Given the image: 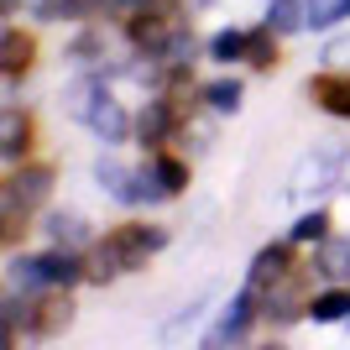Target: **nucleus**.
I'll use <instances>...</instances> for the list:
<instances>
[{
    "label": "nucleus",
    "instance_id": "nucleus-17",
    "mask_svg": "<svg viewBox=\"0 0 350 350\" xmlns=\"http://www.w3.org/2000/svg\"><path fill=\"white\" fill-rule=\"evenodd\" d=\"M37 329H42V335H53V329H63V324H68V304H58V298H53V304H42V314H37Z\"/></svg>",
    "mask_w": 350,
    "mask_h": 350
},
{
    "label": "nucleus",
    "instance_id": "nucleus-3",
    "mask_svg": "<svg viewBox=\"0 0 350 350\" xmlns=\"http://www.w3.org/2000/svg\"><path fill=\"white\" fill-rule=\"evenodd\" d=\"M47 183H53V178H47L42 167H27L21 178H11V199H5V204H37L47 193Z\"/></svg>",
    "mask_w": 350,
    "mask_h": 350
},
{
    "label": "nucleus",
    "instance_id": "nucleus-20",
    "mask_svg": "<svg viewBox=\"0 0 350 350\" xmlns=\"http://www.w3.org/2000/svg\"><path fill=\"white\" fill-rule=\"evenodd\" d=\"M162 131H167V105H152L142 116V136L146 142H162Z\"/></svg>",
    "mask_w": 350,
    "mask_h": 350
},
{
    "label": "nucleus",
    "instance_id": "nucleus-23",
    "mask_svg": "<svg viewBox=\"0 0 350 350\" xmlns=\"http://www.w3.org/2000/svg\"><path fill=\"white\" fill-rule=\"evenodd\" d=\"M11 282H16V288L42 282V262H27V256H21V262H11Z\"/></svg>",
    "mask_w": 350,
    "mask_h": 350
},
{
    "label": "nucleus",
    "instance_id": "nucleus-5",
    "mask_svg": "<svg viewBox=\"0 0 350 350\" xmlns=\"http://www.w3.org/2000/svg\"><path fill=\"white\" fill-rule=\"evenodd\" d=\"M324 110H335V116H350V79H319L314 84Z\"/></svg>",
    "mask_w": 350,
    "mask_h": 350
},
{
    "label": "nucleus",
    "instance_id": "nucleus-21",
    "mask_svg": "<svg viewBox=\"0 0 350 350\" xmlns=\"http://www.w3.org/2000/svg\"><path fill=\"white\" fill-rule=\"evenodd\" d=\"M324 225H329V219L314 209V215H304L298 225H293V241H324Z\"/></svg>",
    "mask_w": 350,
    "mask_h": 350
},
{
    "label": "nucleus",
    "instance_id": "nucleus-26",
    "mask_svg": "<svg viewBox=\"0 0 350 350\" xmlns=\"http://www.w3.org/2000/svg\"><path fill=\"white\" fill-rule=\"evenodd\" d=\"M329 58H350V37H345V42H335V47H329Z\"/></svg>",
    "mask_w": 350,
    "mask_h": 350
},
{
    "label": "nucleus",
    "instance_id": "nucleus-16",
    "mask_svg": "<svg viewBox=\"0 0 350 350\" xmlns=\"http://www.w3.org/2000/svg\"><path fill=\"white\" fill-rule=\"evenodd\" d=\"M152 173L162 178V189H167V193H178V189H183V178H189V167H183L178 157H157V167H152Z\"/></svg>",
    "mask_w": 350,
    "mask_h": 350
},
{
    "label": "nucleus",
    "instance_id": "nucleus-11",
    "mask_svg": "<svg viewBox=\"0 0 350 350\" xmlns=\"http://www.w3.org/2000/svg\"><path fill=\"white\" fill-rule=\"evenodd\" d=\"M319 272L324 278H350V241H329V246H324Z\"/></svg>",
    "mask_w": 350,
    "mask_h": 350
},
{
    "label": "nucleus",
    "instance_id": "nucleus-15",
    "mask_svg": "<svg viewBox=\"0 0 350 350\" xmlns=\"http://www.w3.org/2000/svg\"><path fill=\"white\" fill-rule=\"evenodd\" d=\"M345 308H350V298L345 293H324V298H314V308H308V314H314V319H345Z\"/></svg>",
    "mask_w": 350,
    "mask_h": 350
},
{
    "label": "nucleus",
    "instance_id": "nucleus-1",
    "mask_svg": "<svg viewBox=\"0 0 350 350\" xmlns=\"http://www.w3.org/2000/svg\"><path fill=\"white\" fill-rule=\"evenodd\" d=\"M162 246V230H146V225H131V230H120L110 235L100 246V256H94V278H116V272H126V267H142L146 251H157Z\"/></svg>",
    "mask_w": 350,
    "mask_h": 350
},
{
    "label": "nucleus",
    "instance_id": "nucleus-22",
    "mask_svg": "<svg viewBox=\"0 0 350 350\" xmlns=\"http://www.w3.org/2000/svg\"><path fill=\"white\" fill-rule=\"evenodd\" d=\"M246 58H251V63H272V27L246 37Z\"/></svg>",
    "mask_w": 350,
    "mask_h": 350
},
{
    "label": "nucleus",
    "instance_id": "nucleus-6",
    "mask_svg": "<svg viewBox=\"0 0 350 350\" xmlns=\"http://www.w3.org/2000/svg\"><path fill=\"white\" fill-rule=\"evenodd\" d=\"M47 235H53V246H79V241H84V219L79 215H53L47 219Z\"/></svg>",
    "mask_w": 350,
    "mask_h": 350
},
{
    "label": "nucleus",
    "instance_id": "nucleus-8",
    "mask_svg": "<svg viewBox=\"0 0 350 350\" xmlns=\"http://www.w3.org/2000/svg\"><path fill=\"white\" fill-rule=\"evenodd\" d=\"M73 278H79V262H73V256H63V251L42 256V282H53V288H68Z\"/></svg>",
    "mask_w": 350,
    "mask_h": 350
},
{
    "label": "nucleus",
    "instance_id": "nucleus-18",
    "mask_svg": "<svg viewBox=\"0 0 350 350\" xmlns=\"http://www.w3.org/2000/svg\"><path fill=\"white\" fill-rule=\"evenodd\" d=\"M282 272V251H262L256 256V267H251V288H262L267 278H278Z\"/></svg>",
    "mask_w": 350,
    "mask_h": 350
},
{
    "label": "nucleus",
    "instance_id": "nucleus-10",
    "mask_svg": "<svg viewBox=\"0 0 350 350\" xmlns=\"http://www.w3.org/2000/svg\"><path fill=\"white\" fill-rule=\"evenodd\" d=\"M304 21H308V5H298V0H278L272 16H267L272 31H293V27H304Z\"/></svg>",
    "mask_w": 350,
    "mask_h": 350
},
{
    "label": "nucleus",
    "instance_id": "nucleus-25",
    "mask_svg": "<svg viewBox=\"0 0 350 350\" xmlns=\"http://www.w3.org/2000/svg\"><path fill=\"white\" fill-rule=\"evenodd\" d=\"M21 136H27V131L16 126V116H5V157H16V152L27 146V142H21Z\"/></svg>",
    "mask_w": 350,
    "mask_h": 350
},
{
    "label": "nucleus",
    "instance_id": "nucleus-4",
    "mask_svg": "<svg viewBox=\"0 0 350 350\" xmlns=\"http://www.w3.org/2000/svg\"><path fill=\"white\" fill-rule=\"evenodd\" d=\"M89 126H94L105 142H120V136H126V110H120L116 100H100V105H94V116H89Z\"/></svg>",
    "mask_w": 350,
    "mask_h": 350
},
{
    "label": "nucleus",
    "instance_id": "nucleus-13",
    "mask_svg": "<svg viewBox=\"0 0 350 350\" xmlns=\"http://www.w3.org/2000/svg\"><path fill=\"white\" fill-rule=\"evenodd\" d=\"M162 193H167V189H162V178H157V173H136L126 199H131V204H157Z\"/></svg>",
    "mask_w": 350,
    "mask_h": 350
},
{
    "label": "nucleus",
    "instance_id": "nucleus-9",
    "mask_svg": "<svg viewBox=\"0 0 350 350\" xmlns=\"http://www.w3.org/2000/svg\"><path fill=\"white\" fill-rule=\"evenodd\" d=\"M63 100H68V110H73V116H94V105H100L105 100V94H100V84H94V79H84V84H73L68 89V94H63Z\"/></svg>",
    "mask_w": 350,
    "mask_h": 350
},
{
    "label": "nucleus",
    "instance_id": "nucleus-19",
    "mask_svg": "<svg viewBox=\"0 0 350 350\" xmlns=\"http://www.w3.org/2000/svg\"><path fill=\"white\" fill-rule=\"evenodd\" d=\"M27 58H31V42L27 37H16V31H5V68H27Z\"/></svg>",
    "mask_w": 350,
    "mask_h": 350
},
{
    "label": "nucleus",
    "instance_id": "nucleus-12",
    "mask_svg": "<svg viewBox=\"0 0 350 350\" xmlns=\"http://www.w3.org/2000/svg\"><path fill=\"white\" fill-rule=\"evenodd\" d=\"M204 100L215 105L219 116H230L235 105H241V84H235V79H219V84H209V89H204Z\"/></svg>",
    "mask_w": 350,
    "mask_h": 350
},
{
    "label": "nucleus",
    "instance_id": "nucleus-24",
    "mask_svg": "<svg viewBox=\"0 0 350 350\" xmlns=\"http://www.w3.org/2000/svg\"><path fill=\"white\" fill-rule=\"evenodd\" d=\"M47 21H63V16H84V0H42Z\"/></svg>",
    "mask_w": 350,
    "mask_h": 350
},
{
    "label": "nucleus",
    "instance_id": "nucleus-14",
    "mask_svg": "<svg viewBox=\"0 0 350 350\" xmlns=\"http://www.w3.org/2000/svg\"><path fill=\"white\" fill-rule=\"evenodd\" d=\"M209 53H215L219 63H230V58H246V37H241V31H219L215 42H209Z\"/></svg>",
    "mask_w": 350,
    "mask_h": 350
},
{
    "label": "nucleus",
    "instance_id": "nucleus-7",
    "mask_svg": "<svg viewBox=\"0 0 350 350\" xmlns=\"http://www.w3.org/2000/svg\"><path fill=\"white\" fill-rule=\"evenodd\" d=\"M94 178H100L105 189L116 193V199H126V193H131V178L136 173H126V167H120L116 157H100V167H94Z\"/></svg>",
    "mask_w": 350,
    "mask_h": 350
},
{
    "label": "nucleus",
    "instance_id": "nucleus-2",
    "mask_svg": "<svg viewBox=\"0 0 350 350\" xmlns=\"http://www.w3.org/2000/svg\"><path fill=\"white\" fill-rule=\"evenodd\" d=\"M246 324H251V293H241L230 308H225V319L209 329V350H219V345H230V340H241L246 335Z\"/></svg>",
    "mask_w": 350,
    "mask_h": 350
}]
</instances>
